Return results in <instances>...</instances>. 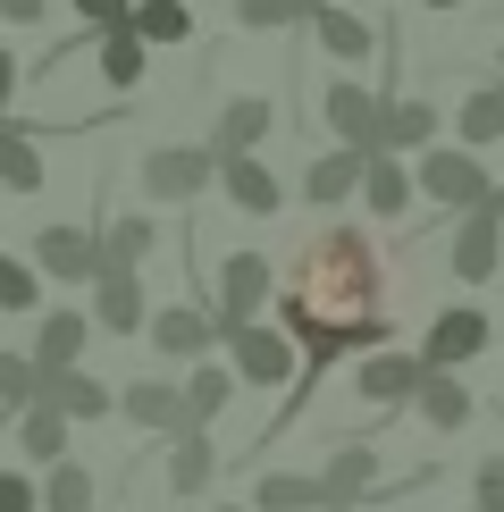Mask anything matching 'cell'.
<instances>
[{
    "label": "cell",
    "mask_w": 504,
    "mask_h": 512,
    "mask_svg": "<svg viewBox=\"0 0 504 512\" xmlns=\"http://www.w3.org/2000/svg\"><path fill=\"white\" fill-rule=\"evenodd\" d=\"M278 328L303 345V378H294L286 412L269 420V437L294 429V412L311 403V387L336 370L345 353H387L395 319H387V269H378V244L362 227H320L294 269L278 277Z\"/></svg>",
    "instance_id": "6da1fadb"
},
{
    "label": "cell",
    "mask_w": 504,
    "mask_h": 512,
    "mask_svg": "<svg viewBox=\"0 0 504 512\" xmlns=\"http://www.w3.org/2000/svg\"><path fill=\"white\" fill-rule=\"evenodd\" d=\"M269 303H278V261H269V252H227V261L210 269V319H219V345L236 328H252Z\"/></svg>",
    "instance_id": "7a4b0ae2"
},
{
    "label": "cell",
    "mask_w": 504,
    "mask_h": 512,
    "mask_svg": "<svg viewBox=\"0 0 504 512\" xmlns=\"http://www.w3.org/2000/svg\"><path fill=\"white\" fill-rule=\"evenodd\" d=\"M412 177H420V194H429V210H488L496 202V177H488V160L479 152H462V143H429V152L412 160Z\"/></svg>",
    "instance_id": "3957f363"
},
{
    "label": "cell",
    "mask_w": 504,
    "mask_h": 512,
    "mask_svg": "<svg viewBox=\"0 0 504 512\" xmlns=\"http://www.w3.org/2000/svg\"><path fill=\"white\" fill-rule=\"evenodd\" d=\"M26 261L42 277H59V286H101V277H110V244H101L93 219H51V227H34Z\"/></svg>",
    "instance_id": "277c9868"
},
{
    "label": "cell",
    "mask_w": 504,
    "mask_h": 512,
    "mask_svg": "<svg viewBox=\"0 0 504 512\" xmlns=\"http://www.w3.org/2000/svg\"><path fill=\"white\" fill-rule=\"evenodd\" d=\"M219 185V152L210 143H152L143 152V194L152 202H202Z\"/></svg>",
    "instance_id": "5b68a950"
},
{
    "label": "cell",
    "mask_w": 504,
    "mask_h": 512,
    "mask_svg": "<svg viewBox=\"0 0 504 512\" xmlns=\"http://www.w3.org/2000/svg\"><path fill=\"white\" fill-rule=\"evenodd\" d=\"M320 118H328V135L345 143V152H378V126H387V93L362 76H336L328 93H320Z\"/></svg>",
    "instance_id": "8992f818"
},
{
    "label": "cell",
    "mask_w": 504,
    "mask_h": 512,
    "mask_svg": "<svg viewBox=\"0 0 504 512\" xmlns=\"http://www.w3.org/2000/svg\"><path fill=\"white\" fill-rule=\"evenodd\" d=\"M488 345H496V319L479 303H446L429 319V336H420V361H429V370H462V361H479Z\"/></svg>",
    "instance_id": "52a82bcc"
},
{
    "label": "cell",
    "mask_w": 504,
    "mask_h": 512,
    "mask_svg": "<svg viewBox=\"0 0 504 512\" xmlns=\"http://www.w3.org/2000/svg\"><path fill=\"white\" fill-rule=\"evenodd\" d=\"M420 378H429V361L404 353V345H387V353H362V361H353V395H362L370 412H404V403L420 395Z\"/></svg>",
    "instance_id": "ba28073f"
},
{
    "label": "cell",
    "mask_w": 504,
    "mask_h": 512,
    "mask_svg": "<svg viewBox=\"0 0 504 512\" xmlns=\"http://www.w3.org/2000/svg\"><path fill=\"white\" fill-rule=\"evenodd\" d=\"M446 269L462 277V286H496V269H504V219H496V202H488V210H462V219H454Z\"/></svg>",
    "instance_id": "9c48e42d"
},
{
    "label": "cell",
    "mask_w": 504,
    "mask_h": 512,
    "mask_svg": "<svg viewBox=\"0 0 504 512\" xmlns=\"http://www.w3.org/2000/svg\"><path fill=\"white\" fill-rule=\"evenodd\" d=\"M311 34H320V51H328V59H336L345 76H362V59H378V51H387L378 17L345 9V0H320V9H311Z\"/></svg>",
    "instance_id": "30bf717a"
},
{
    "label": "cell",
    "mask_w": 504,
    "mask_h": 512,
    "mask_svg": "<svg viewBox=\"0 0 504 512\" xmlns=\"http://www.w3.org/2000/svg\"><path fill=\"white\" fill-rule=\"evenodd\" d=\"M294 353H303V345H294L286 328H261V319L227 336V361H236L244 387H286V378H303V370H294Z\"/></svg>",
    "instance_id": "8fae6325"
},
{
    "label": "cell",
    "mask_w": 504,
    "mask_h": 512,
    "mask_svg": "<svg viewBox=\"0 0 504 512\" xmlns=\"http://www.w3.org/2000/svg\"><path fill=\"white\" fill-rule=\"evenodd\" d=\"M118 412L135 420L143 437H160V445H177V437H185V387H177V378H160V370L126 378V387H118Z\"/></svg>",
    "instance_id": "7c38bea8"
},
{
    "label": "cell",
    "mask_w": 504,
    "mask_h": 512,
    "mask_svg": "<svg viewBox=\"0 0 504 512\" xmlns=\"http://www.w3.org/2000/svg\"><path fill=\"white\" fill-rule=\"evenodd\" d=\"M320 487H328V504H387V496H395L387 471H378V445H370V437L336 445V454L320 462Z\"/></svg>",
    "instance_id": "4fadbf2b"
},
{
    "label": "cell",
    "mask_w": 504,
    "mask_h": 512,
    "mask_svg": "<svg viewBox=\"0 0 504 512\" xmlns=\"http://www.w3.org/2000/svg\"><path fill=\"white\" fill-rule=\"evenodd\" d=\"M143 336H152L160 361H185V370H194V361H210V345H219V319H210L202 303H160Z\"/></svg>",
    "instance_id": "5bb4252c"
},
{
    "label": "cell",
    "mask_w": 504,
    "mask_h": 512,
    "mask_svg": "<svg viewBox=\"0 0 504 512\" xmlns=\"http://www.w3.org/2000/svg\"><path fill=\"white\" fill-rule=\"evenodd\" d=\"M269 126H278V101L227 93L219 118H210V152H219V160H244V152H261V143H269Z\"/></svg>",
    "instance_id": "9a60e30c"
},
{
    "label": "cell",
    "mask_w": 504,
    "mask_h": 512,
    "mask_svg": "<svg viewBox=\"0 0 504 512\" xmlns=\"http://www.w3.org/2000/svg\"><path fill=\"white\" fill-rule=\"evenodd\" d=\"M84 345H93V311H68V303H59V311H42L34 319V370L42 378H51V370H84Z\"/></svg>",
    "instance_id": "2e32d148"
},
{
    "label": "cell",
    "mask_w": 504,
    "mask_h": 512,
    "mask_svg": "<svg viewBox=\"0 0 504 512\" xmlns=\"http://www.w3.org/2000/svg\"><path fill=\"white\" fill-rule=\"evenodd\" d=\"M93 328L101 336H143L152 328V294H143V269H110L93 286Z\"/></svg>",
    "instance_id": "e0dca14e"
},
{
    "label": "cell",
    "mask_w": 504,
    "mask_h": 512,
    "mask_svg": "<svg viewBox=\"0 0 504 512\" xmlns=\"http://www.w3.org/2000/svg\"><path fill=\"white\" fill-rule=\"evenodd\" d=\"M378 93H387V84H378ZM429 143H437V101H429V93H404V84H395V93H387V126H378V152L420 160Z\"/></svg>",
    "instance_id": "ac0fdd59"
},
{
    "label": "cell",
    "mask_w": 504,
    "mask_h": 512,
    "mask_svg": "<svg viewBox=\"0 0 504 512\" xmlns=\"http://www.w3.org/2000/svg\"><path fill=\"white\" fill-rule=\"evenodd\" d=\"M219 185H227V202H236L244 219H278V210H286V185H278V168H269L261 152L219 160Z\"/></svg>",
    "instance_id": "d6986e66"
},
{
    "label": "cell",
    "mask_w": 504,
    "mask_h": 512,
    "mask_svg": "<svg viewBox=\"0 0 504 512\" xmlns=\"http://www.w3.org/2000/svg\"><path fill=\"white\" fill-rule=\"evenodd\" d=\"M412 202H420V177L404 168V152H370V168H362V210L395 227V219H404Z\"/></svg>",
    "instance_id": "ffe728a7"
},
{
    "label": "cell",
    "mask_w": 504,
    "mask_h": 512,
    "mask_svg": "<svg viewBox=\"0 0 504 512\" xmlns=\"http://www.w3.org/2000/svg\"><path fill=\"white\" fill-rule=\"evenodd\" d=\"M42 403L68 412L76 429H84V420H110L118 412V387H110V378H93V370H51V378H42Z\"/></svg>",
    "instance_id": "44dd1931"
},
{
    "label": "cell",
    "mask_w": 504,
    "mask_h": 512,
    "mask_svg": "<svg viewBox=\"0 0 504 512\" xmlns=\"http://www.w3.org/2000/svg\"><path fill=\"white\" fill-rule=\"evenodd\" d=\"M362 168H370V152H345V143H328V152L303 168V202H311V210L353 202V194H362Z\"/></svg>",
    "instance_id": "7402d4cb"
},
{
    "label": "cell",
    "mask_w": 504,
    "mask_h": 512,
    "mask_svg": "<svg viewBox=\"0 0 504 512\" xmlns=\"http://www.w3.org/2000/svg\"><path fill=\"white\" fill-rule=\"evenodd\" d=\"M412 412L429 420L437 437H454V429H471V412H479V395L462 387V370H429V378H420V395H412Z\"/></svg>",
    "instance_id": "603a6c76"
},
{
    "label": "cell",
    "mask_w": 504,
    "mask_h": 512,
    "mask_svg": "<svg viewBox=\"0 0 504 512\" xmlns=\"http://www.w3.org/2000/svg\"><path fill=\"white\" fill-rule=\"evenodd\" d=\"M9 437H17V454H26V462H42V471H51V462H68L76 420H68V412H51V403H26V412L9 420Z\"/></svg>",
    "instance_id": "cb8c5ba5"
},
{
    "label": "cell",
    "mask_w": 504,
    "mask_h": 512,
    "mask_svg": "<svg viewBox=\"0 0 504 512\" xmlns=\"http://www.w3.org/2000/svg\"><path fill=\"white\" fill-rule=\"evenodd\" d=\"M236 387L244 378L227 370V361H194V370H185V429H210V420L236 403Z\"/></svg>",
    "instance_id": "d4e9b609"
},
{
    "label": "cell",
    "mask_w": 504,
    "mask_h": 512,
    "mask_svg": "<svg viewBox=\"0 0 504 512\" xmlns=\"http://www.w3.org/2000/svg\"><path fill=\"white\" fill-rule=\"evenodd\" d=\"M42 177H51V168H42V135L17 126V118H0V185H9V194H42Z\"/></svg>",
    "instance_id": "484cf974"
},
{
    "label": "cell",
    "mask_w": 504,
    "mask_h": 512,
    "mask_svg": "<svg viewBox=\"0 0 504 512\" xmlns=\"http://www.w3.org/2000/svg\"><path fill=\"white\" fill-rule=\"evenodd\" d=\"M219 479V445H210V429H185L177 445H168V496H202V487Z\"/></svg>",
    "instance_id": "4316f807"
},
{
    "label": "cell",
    "mask_w": 504,
    "mask_h": 512,
    "mask_svg": "<svg viewBox=\"0 0 504 512\" xmlns=\"http://www.w3.org/2000/svg\"><path fill=\"white\" fill-rule=\"evenodd\" d=\"M454 135H462V152H488V143H504V76H488L479 93H462Z\"/></svg>",
    "instance_id": "83f0119b"
},
{
    "label": "cell",
    "mask_w": 504,
    "mask_h": 512,
    "mask_svg": "<svg viewBox=\"0 0 504 512\" xmlns=\"http://www.w3.org/2000/svg\"><path fill=\"white\" fill-rule=\"evenodd\" d=\"M93 68H101L110 93H135V84L152 76V42H143V34H101L93 42Z\"/></svg>",
    "instance_id": "f1b7e54d"
},
{
    "label": "cell",
    "mask_w": 504,
    "mask_h": 512,
    "mask_svg": "<svg viewBox=\"0 0 504 512\" xmlns=\"http://www.w3.org/2000/svg\"><path fill=\"white\" fill-rule=\"evenodd\" d=\"M320 504H328L320 471H269L252 487V512H320Z\"/></svg>",
    "instance_id": "f546056e"
},
{
    "label": "cell",
    "mask_w": 504,
    "mask_h": 512,
    "mask_svg": "<svg viewBox=\"0 0 504 512\" xmlns=\"http://www.w3.org/2000/svg\"><path fill=\"white\" fill-rule=\"evenodd\" d=\"M101 244H110V269H143L160 244V219H143V210H118V219H101Z\"/></svg>",
    "instance_id": "4dcf8cb0"
},
{
    "label": "cell",
    "mask_w": 504,
    "mask_h": 512,
    "mask_svg": "<svg viewBox=\"0 0 504 512\" xmlns=\"http://www.w3.org/2000/svg\"><path fill=\"white\" fill-rule=\"evenodd\" d=\"M135 34L152 51H177V42H194V9L185 0H135Z\"/></svg>",
    "instance_id": "1f68e13d"
},
{
    "label": "cell",
    "mask_w": 504,
    "mask_h": 512,
    "mask_svg": "<svg viewBox=\"0 0 504 512\" xmlns=\"http://www.w3.org/2000/svg\"><path fill=\"white\" fill-rule=\"evenodd\" d=\"M26 403H42V370H34V353L0 345V420H17Z\"/></svg>",
    "instance_id": "d6a6232c"
},
{
    "label": "cell",
    "mask_w": 504,
    "mask_h": 512,
    "mask_svg": "<svg viewBox=\"0 0 504 512\" xmlns=\"http://www.w3.org/2000/svg\"><path fill=\"white\" fill-rule=\"evenodd\" d=\"M42 319V269L17 261V252H0V319Z\"/></svg>",
    "instance_id": "836d02e7"
},
{
    "label": "cell",
    "mask_w": 504,
    "mask_h": 512,
    "mask_svg": "<svg viewBox=\"0 0 504 512\" xmlns=\"http://www.w3.org/2000/svg\"><path fill=\"white\" fill-rule=\"evenodd\" d=\"M42 512H93V471L84 462H51L42 471Z\"/></svg>",
    "instance_id": "e575fe53"
},
{
    "label": "cell",
    "mask_w": 504,
    "mask_h": 512,
    "mask_svg": "<svg viewBox=\"0 0 504 512\" xmlns=\"http://www.w3.org/2000/svg\"><path fill=\"white\" fill-rule=\"evenodd\" d=\"M311 9H320V0H236V26L286 34V26H311Z\"/></svg>",
    "instance_id": "d590c367"
},
{
    "label": "cell",
    "mask_w": 504,
    "mask_h": 512,
    "mask_svg": "<svg viewBox=\"0 0 504 512\" xmlns=\"http://www.w3.org/2000/svg\"><path fill=\"white\" fill-rule=\"evenodd\" d=\"M76 17L93 26V42L101 34H135V0H76Z\"/></svg>",
    "instance_id": "8d00e7d4"
},
{
    "label": "cell",
    "mask_w": 504,
    "mask_h": 512,
    "mask_svg": "<svg viewBox=\"0 0 504 512\" xmlns=\"http://www.w3.org/2000/svg\"><path fill=\"white\" fill-rule=\"evenodd\" d=\"M471 504H479V512H504V454H488V462L471 471Z\"/></svg>",
    "instance_id": "74e56055"
},
{
    "label": "cell",
    "mask_w": 504,
    "mask_h": 512,
    "mask_svg": "<svg viewBox=\"0 0 504 512\" xmlns=\"http://www.w3.org/2000/svg\"><path fill=\"white\" fill-rule=\"evenodd\" d=\"M0 512H42V479H26V471H0Z\"/></svg>",
    "instance_id": "f35d334b"
},
{
    "label": "cell",
    "mask_w": 504,
    "mask_h": 512,
    "mask_svg": "<svg viewBox=\"0 0 504 512\" xmlns=\"http://www.w3.org/2000/svg\"><path fill=\"white\" fill-rule=\"evenodd\" d=\"M51 17V0H0V26H42Z\"/></svg>",
    "instance_id": "ab89813d"
},
{
    "label": "cell",
    "mask_w": 504,
    "mask_h": 512,
    "mask_svg": "<svg viewBox=\"0 0 504 512\" xmlns=\"http://www.w3.org/2000/svg\"><path fill=\"white\" fill-rule=\"evenodd\" d=\"M9 101H17V51L0 42V118H9Z\"/></svg>",
    "instance_id": "60d3db41"
},
{
    "label": "cell",
    "mask_w": 504,
    "mask_h": 512,
    "mask_svg": "<svg viewBox=\"0 0 504 512\" xmlns=\"http://www.w3.org/2000/svg\"><path fill=\"white\" fill-rule=\"evenodd\" d=\"M420 9H462V0H420Z\"/></svg>",
    "instance_id": "b9f144b4"
},
{
    "label": "cell",
    "mask_w": 504,
    "mask_h": 512,
    "mask_svg": "<svg viewBox=\"0 0 504 512\" xmlns=\"http://www.w3.org/2000/svg\"><path fill=\"white\" fill-rule=\"evenodd\" d=\"M320 512H362V504H320Z\"/></svg>",
    "instance_id": "7bdbcfd3"
},
{
    "label": "cell",
    "mask_w": 504,
    "mask_h": 512,
    "mask_svg": "<svg viewBox=\"0 0 504 512\" xmlns=\"http://www.w3.org/2000/svg\"><path fill=\"white\" fill-rule=\"evenodd\" d=\"M210 512H252V504H210Z\"/></svg>",
    "instance_id": "ee69618b"
},
{
    "label": "cell",
    "mask_w": 504,
    "mask_h": 512,
    "mask_svg": "<svg viewBox=\"0 0 504 512\" xmlns=\"http://www.w3.org/2000/svg\"><path fill=\"white\" fill-rule=\"evenodd\" d=\"M496 76H504V42H496Z\"/></svg>",
    "instance_id": "f6af8a7d"
},
{
    "label": "cell",
    "mask_w": 504,
    "mask_h": 512,
    "mask_svg": "<svg viewBox=\"0 0 504 512\" xmlns=\"http://www.w3.org/2000/svg\"><path fill=\"white\" fill-rule=\"evenodd\" d=\"M496 219H504V185H496Z\"/></svg>",
    "instance_id": "bcb514c9"
},
{
    "label": "cell",
    "mask_w": 504,
    "mask_h": 512,
    "mask_svg": "<svg viewBox=\"0 0 504 512\" xmlns=\"http://www.w3.org/2000/svg\"><path fill=\"white\" fill-rule=\"evenodd\" d=\"M462 512H479V504H462Z\"/></svg>",
    "instance_id": "7dc6e473"
}]
</instances>
